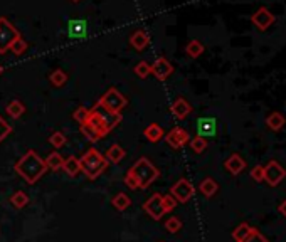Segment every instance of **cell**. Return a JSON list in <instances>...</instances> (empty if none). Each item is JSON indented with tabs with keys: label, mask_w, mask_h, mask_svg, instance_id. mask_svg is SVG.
<instances>
[{
	"label": "cell",
	"mask_w": 286,
	"mask_h": 242,
	"mask_svg": "<svg viewBox=\"0 0 286 242\" xmlns=\"http://www.w3.org/2000/svg\"><path fill=\"white\" fill-rule=\"evenodd\" d=\"M14 168H16V172L19 173L27 184H36V182L46 173V170H48L46 162L34 152V150H29V152L16 163Z\"/></svg>",
	"instance_id": "obj_1"
},
{
	"label": "cell",
	"mask_w": 286,
	"mask_h": 242,
	"mask_svg": "<svg viewBox=\"0 0 286 242\" xmlns=\"http://www.w3.org/2000/svg\"><path fill=\"white\" fill-rule=\"evenodd\" d=\"M81 170L84 172V175L90 180H94L106 170L108 167V160L101 155L96 148H90L88 152L80 158Z\"/></svg>",
	"instance_id": "obj_2"
},
{
	"label": "cell",
	"mask_w": 286,
	"mask_h": 242,
	"mask_svg": "<svg viewBox=\"0 0 286 242\" xmlns=\"http://www.w3.org/2000/svg\"><path fill=\"white\" fill-rule=\"evenodd\" d=\"M128 172H130L132 175L136 179L138 185H140V190L148 189V187L158 179V170H156V167L145 157L138 158L136 163Z\"/></svg>",
	"instance_id": "obj_3"
},
{
	"label": "cell",
	"mask_w": 286,
	"mask_h": 242,
	"mask_svg": "<svg viewBox=\"0 0 286 242\" xmlns=\"http://www.w3.org/2000/svg\"><path fill=\"white\" fill-rule=\"evenodd\" d=\"M126 104H128L126 98L116 88H110L98 101V106H101L110 113H114V115H120L126 108Z\"/></svg>",
	"instance_id": "obj_4"
},
{
	"label": "cell",
	"mask_w": 286,
	"mask_h": 242,
	"mask_svg": "<svg viewBox=\"0 0 286 242\" xmlns=\"http://www.w3.org/2000/svg\"><path fill=\"white\" fill-rule=\"evenodd\" d=\"M19 30L8 22L6 17H0V54H6L12 42L19 37Z\"/></svg>",
	"instance_id": "obj_5"
},
{
	"label": "cell",
	"mask_w": 286,
	"mask_h": 242,
	"mask_svg": "<svg viewBox=\"0 0 286 242\" xmlns=\"http://www.w3.org/2000/svg\"><path fill=\"white\" fill-rule=\"evenodd\" d=\"M143 211L148 214V216L154 219V221H160V219L165 216L162 195H160V194H154L150 199H146L145 204H143Z\"/></svg>",
	"instance_id": "obj_6"
},
{
	"label": "cell",
	"mask_w": 286,
	"mask_h": 242,
	"mask_svg": "<svg viewBox=\"0 0 286 242\" xmlns=\"http://www.w3.org/2000/svg\"><path fill=\"white\" fill-rule=\"evenodd\" d=\"M284 177H286V170L278 162H274V160H271V162L264 167V180L271 187L280 185L281 182L284 180Z\"/></svg>",
	"instance_id": "obj_7"
},
{
	"label": "cell",
	"mask_w": 286,
	"mask_h": 242,
	"mask_svg": "<svg viewBox=\"0 0 286 242\" xmlns=\"http://www.w3.org/2000/svg\"><path fill=\"white\" fill-rule=\"evenodd\" d=\"M165 141L168 143V147H172L174 150H178L190 141V135H188V131L184 130V128L175 126L165 135Z\"/></svg>",
	"instance_id": "obj_8"
},
{
	"label": "cell",
	"mask_w": 286,
	"mask_h": 242,
	"mask_svg": "<svg viewBox=\"0 0 286 242\" xmlns=\"http://www.w3.org/2000/svg\"><path fill=\"white\" fill-rule=\"evenodd\" d=\"M170 195H172L177 202L186 204V202L190 200V197L194 195V187H192V184L188 180L180 179L177 184L172 187V189H170Z\"/></svg>",
	"instance_id": "obj_9"
},
{
	"label": "cell",
	"mask_w": 286,
	"mask_h": 242,
	"mask_svg": "<svg viewBox=\"0 0 286 242\" xmlns=\"http://www.w3.org/2000/svg\"><path fill=\"white\" fill-rule=\"evenodd\" d=\"M82 125L90 126L91 130L94 131V133H98V136H100V138H104V136L110 133V131L106 130V126H104V121H103V118H101L100 111H98V109H96V108L90 109V113H88V118H86V121L82 123Z\"/></svg>",
	"instance_id": "obj_10"
},
{
	"label": "cell",
	"mask_w": 286,
	"mask_h": 242,
	"mask_svg": "<svg viewBox=\"0 0 286 242\" xmlns=\"http://www.w3.org/2000/svg\"><path fill=\"white\" fill-rule=\"evenodd\" d=\"M251 20H252V24H254L260 30H266L268 27H270L274 22V15L270 10H268L266 7H261V8H258L254 13H252Z\"/></svg>",
	"instance_id": "obj_11"
},
{
	"label": "cell",
	"mask_w": 286,
	"mask_h": 242,
	"mask_svg": "<svg viewBox=\"0 0 286 242\" xmlns=\"http://www.w3.org/2000/svg\"><path fill=\"white\" fill-rule=\"evenodd\" d=\"M174 72V67L165 57H158L152 64V74H154L158 81H165Z\"/></svg>",
	"instance_id": "obj_12"
},
{
	"label": "cell",
	"mask_w": 286,
	"mask_h": 242,
	"mask_svg": "<svg viewBox=\"0 0 286 242\" xmlns=\"http://www.w3.org/2000/svg\"><path fill=\"white\" fill-rule=\"evenodd\" d=\"M197 136L207 138V136H216L218 133V121L214 118H199L197 120Z\"/></svg>",
	"instance_id": "obj_13"
},
{
	"label": "cell",
	"mask_w": 286,
	"mask_h": 242,
	"mask_svg": "<svg viewBox=\"0 0 286 242\" xmlns=\"http://www.w3.org/2000/svg\"><path fill=\"white\" fill-rule=\"evenodd\" d=\"M88 34V24L86 20L81 19H71L68 22V35L71 39H82Z\"/></svg>",
	"instance_id": "obj_14"
},
{
	"label": "cell",
	"mask_w": 286,
	"mask_h": 242,
	"mask_svg": "<svg viewBox=\"0 0 286 242\" xmlns=\"http://www.w3.org/2000/svg\"><path fill=\"white\" fill-rule=\"evenodd\" d=\"M224 167H226V170L230 173V175H239V173L246 168V162H244V158L241 157V155L232 153L228 160H226Z\"/></svg>",
	"instance_id": "obj_15"
},
{
	"label": "cell",
	"mask_w": 286,
	"mask_h": 242,
	"mask_svg": "<svg viewBox=\"0 0 286 242\" xmlns=\"http://www.w3.org/2000/svg\"><path fill=\"white\" fill-rule=\"evenodd\" d=\"M170 111H172V115L177 118V120H184V118H187L192 113V106L184 98H177L172 103V108H170Z\"/></svg>",
	"instance_id": "obj_16"
},
{
	"label": "cell",
	"mask_w": 286,
	"mask_h": 242,
	"mask_svg": "<svg viewBox=\"0 0 286 242\" xmlns=\"http://www.w3.org/2000/svg\"><path fill=\"white\" fill-rule=\"evenodd\" d=\"M150 44V37L146 35V32L145 30H135L132 34V37H130V45L133 49H136V51H143V49L146 47V45Z\"/></svg>",
	"instance_id": "obj_17"
},
{
	"label": "cell",
	"mask_w": 286,
	"mask_h": 242,
	"mask_svg": "<svg viewBox=\"0 0 286 242\" xmlns=\"http://www.w3.org/2000/svg\"><path fill=\"white\" fill-rule=\"evenodd\" d=\"M94 108H96V109H98V111H100V115H101V118H103V121H104V126H106V130H108V131H112L113 128L116 126L120 121H122V115H114V113H110V111H106V109H103L101 106H98V104H96Z\"/></svg>",
	"instance_id": "obj_18"
},
{
	"label": "cell",
	"mask_w": 286,
	"mask_h": 242,
	"mask_svg": "<svg viewBox=\"0 0 286 242\" xmlns=\"http://www.w3.org/2000/svg\"><path fill=\"white\" fill-rule=\"evenodd\" d=\"M199 190H200V194L204 195V197L210 199V197H214V195L218 194L219 185H218V182H216L214 179H204L200 182Z\"/></svg>",
	"instance_id": "obj_19"
},
{
	"label": "cell",
	"mask_w": 286,
	"mask_h": 242,
	"mask_svg": "<svg viewBox=\"0 0 286 242\" xmlns=\"http://www.w3.org/2000/svg\"><path fill=\"white\" fill-rule=\"evenodd\" d=\"M124 155H126V152L120 147L118 143H113L112 147H110L108 150H106V155H104V158L108 160V163L112 162V163H120L122 160L124 158Z\"/></svg>",
	"instance_id": "obj_20"
},
{
	"label": "cell",
	"mask_w": 286,
	"mask_h": 242,
	"mask_svg": "<svg viewBox=\"0 0 286 242\" xmlns=\"http://www.w3.org/2000/svg\"><path fill=\"white\" fill-rule=\"evenodd\" d=\"M62 170L68 173L69 177H76L78 173L81 172V163H80V158L76 157H69L64 160L62 163Z\"/></svg>",
	"instance_id": "obj_21"
},
{
	"label": "cell",
	"mask_w": 286,
	"mask_h": 242,
	"mask_svg": "<svg viewBox=\"0 0 286 242\" xmlns=\"http://www.w3.org/2000/svg\"><path fill=\"white\" fill-rule=\"evenodd\" d=\"M6 111H7V115L10 118L17 120V118H20L26 113V106H24V103L19 101V99H14V101H10L7 104Z\"/></svg>",
	"instance_id": "obj_22"
},
{
	"label": "cell",
	"mask_w": 286,
	"mask_h": 242,
	"mask_svg": "<svg viewBox=\"0 0 286 242\" xmlns=\"http://www.w3.org/2000/svg\"><path fill=\"white\" fill-rule=\"evenodd\" d=\"M266 125H268V128H271L273 131H280L281 128L286 125V120H284V116L281 115V113L274 111V113H271V115L266 118Z\"/></svg>",
	"instance_id": "obj_23"
},
{
	"label": "cell",
	"mask_w": 286,
	"mask_h": 242,
	"mask_svg": "<svg viewBox=\"0 0 286 242\" xmlns=\"http://www.w3.org/2000/svg\"><path fill=\"white\" fill-rule=\"evenodd\" d=\"M252 229H254V227H251V226H249V224H246V222L239 224L236 229L232 231V239L236 241V242H242L244 239H248L249 234L252 232Z\"/></svg>",
	"instance_id": "obj_24"
},
{
	"label": "cell",
	"mask_w": 286,
	"mask_h": 242,
	"mask_svg": "<svg viewBox=\"0 0 286 242\" xmlns=\"http://www.w3.org/2000/svg\"><path fill=\"white\" fill-rule=\"evenodd\" d=\"M164 130H162V126H158V125H150V126H146L145 128V136H146V140L152 141V143H156V141H160L164 138Z\"/></svg>",
	"instance_id": "obj_25"
},
{
	"label": "cell",
	"mask_w": 286,
	"mask_h": 242,
	"mask_svg": "<svg viewBox=\"0 0 286 242\" xmlns=\"http://www.w3.org/2000/svg\"><path fill=\"white\" fill-rule=\"evenodd\" d=\"M44 162H46V167H48V168H50V170H54V172H58V170H61V168H62L64 158L61 157V153L52 152V153L48 155V158H46Z\"/></svg>",
	"instance_id": "obj_26"
},
{
	"label": "cell",
	"mask_w": 286,
	"mask_h": 242,
	"mask_svg": "<svg viewBox=\"0 0 286 242\" xmlns=\"http://www.w3.org/2000/svg\"><path fill=\"white\" fill-rule=\"evenodd\" d=\"M112 204H113V207L116 209V211H122L123 212V211H126V209L132 205V199L128 197L126 194H123V192H122V194L114 195L113 200H112Z\"/></svg>",
	"instance_id": "obj_27"
},
{
	"label": "cell",
	"mask_w": 286,
	"mask_h": 242,
	"mask_svg": "<svg viewBox=\"0 0 286 242\" xmlns=\"http://www.w3.org/2000/svg\"><path fill=\"white\" fill-rule=\"evenodd\" d=\"M186 52H187V56L188 57H192V59H197L200 56V54H204V45H202L200 40H190L187 45H186Z\"/></svg>",
	"instance_id": "obj_28"
},
{
	"label": "cell",
	"mask_w": 286,
	"mask_h": 242,
	"mask_svg": "<svg viewBox=\"0 0 286 242\" xmlns=\"http://www.w3.org/2000/svg\"><path fill=\"white\" fill-rule=\"evenodd\" d=\"M49 81H50V84H52V86H56V88H61V86L66 84L68 74L62 69H56V71L52 72V74L49 76Z\"/></svg>",
	"instance_id": "obj_29"
},
{
	"label": "cell",
	"mask_w": 286,
	"mask_h": 242,
	"mask_svg": "<svg viewBox=\"0 0 286 242\" xmlns=\"http://www.w3.org/2000/svg\"><path fill=\"white\" fill-rule=\"evenodd\" d=\"M10 204L16 209H24L27 204H29V197L24 194V192H16V194L10 197Z\"/></svg>",
	"instance_id": "obj_30"
},
{
	"label": "cell",
	"mask_w": 286,
	"mask_h": 242,
	"mask_svg": "<svg viewBox=\"0 0 286 242\" xmlns=\"http://www.w3.org/2000/svg\"><path fill=\"white\" fill-rule=\"evenodd\" d=\"M26 49H27V42L24 40V37H22V35H19V37H17V39L12 42V45H10V49H8V51H10L12 54H16V56H20V54L24 52Z\"/></svg>",
	"instance_id": "obj_31"
},
{
	"label": "cell",
	"mask_w": 286,
	"mask_h": 242,
	"mask_svg": "<svg viewBox=\"0 0 286 242\" xmlns=\"http://www.w3.org/2000/svg\"><path fill=\"white\" fill-rule=\"evenodd\" d=\"M135 74L138 77H146V76H150L152 74V64H148L146 61H140L135 66Z\"/></svg>",
	"instance_id": "obj_32"
},
{
	"label": "cell",
	"mask_w": 286,
	"mask_h": 242,
	"mask_svg": "<svg viewBox=\"0 0 286 242\" xmlns=\"http://www.w3.org/2000/svg\"><path fill=\"white\" fill-rule=\"evenodd\" d=\"M190 148L196 153H204V150L207 148V140L202 138V136H196V138L190 140Z\"/></svg>",
	"instance_id": "obj_33"
},
{
	"label": "cell",
	"mask_w": 286,
	"mask_h": 242,
	"mask_svg": "<svg viewBox=\"0 0 286 242\" xmlns=\"http://www.w3.org/2000/svg\"><path fill=\"white\" fill-rule=\"evenodd\" d=\"M49 143L52 145L54 148H61L66 145V136H64L61 131H56V133H52L49 136Z\"/></svg>",
	"instance_id": "obj_34"
},
{
	"label": "cell",
	"mask_w": 286,
	"mask_h": 242,
	"mask_svg": "<svg viewBox=\"0 0 286 242\" xmlns=\"http://www.w3.org/2000/svg\"><path fill=\"white\" fill-rule=\"evenodd\" d=\"M165 229H167L168 232H172V234H175V232H178L182 229V222L180 219L177 217H170L165 221Z\"/></svg>",
	"instance_id": "obj_35"
},
{
	"label": "cell",
	"mask_w": 286,
	"mask_h": 242,
	"mask_svg": "<svg viewBox=\"0 0 286 242\" xmlns=\"http://www.w3.org/2000/svg\"><path fill=\"white\" fill-rule=\"evenodd\" d=\"M88 113H90V109L84 108V106H80L74 113H72V118H74V121H78L80 125H82V123L86 121V118H88Z\"/></svg>",
	"instance_id": "obj_36"
},
{
	"label": "cell",
	"mask_w": 286,
	"mask_h": 242,
	"mask_svg": "<svg viewBox=\"0 0 286 242\" xmlns=\"http://www.w3.org/2000/svg\"><path fill=\"white\" fill-rule=\"evenodd\" d=\"M162 202H164V209H165V214H167V212H172L174 211V209L175 207H177V200H175L174 197H172V195H164V197H162Z\"/></svg>",
	"instance_id": "obj_37"
},
{
	"label": "cell",
	"mask_w": 286,
	"mask_h": 242,
	"mask_svg": "<svg viewBox=\"0 0 286 242\" xmlns=\"http://www.w3.org/2000/svg\"><path fill=\"white\" fill-rule=\"evenodd\" d=\"M10 131H12V126L8 125L2 116H0V143H2V141L10 135Z\"/></svg>",
	"instance_id": "obj_38"
},
{
	"label": "cell",
	"mask_w": 286,
	"mask_h": 242,
	"mask_svg": "<svg viewBox=\"0 0 286 242\" xmlns=\"http://www.w3.org/2000/svg\"><path fill=\"white\" fill-rule=\"evenodd\" d=\"M242 242H270V241H268L258 229H252V232L249 234L248 239H244Z\"/></svg>",
	"instance_id": "obj_39"
},
{
	"label": "cell",
	"mask_w": 286,
	"mask_h": 242,
	"mask_svg": "<svg viewBox=\"0 0 286 242\" xmlns=\"http://www.w3.org/2000/svg\"><path fill=\"white\" fill-rule=\"evenodd\" d=\"M80 130H81V133L84 135L86 138L90 140V141H98V140H101L100 136H98V133H94V131L91 130L90 126H86V125H81V126H80Z\"/></svg>",
	"instance_id": "obj_40"
},
{
	"label": "cell",
	"mask_w": 286,
	"mask_h": 242,
	"mask_svg": "<svg viewBox=\"0 0 286 242\" xmlns=\"http://www.w3.org/2000/svg\"><path fill=\"white\" fill-rule=\"evenodd\" d=\"M251 179L254 182H262L264 180V167L261 165H256L254 168L251 170Z\"/></svg>",
	"instance_id": "obj_41"
},
{
	"label": "cell",
	"mask_w": 286,
	"mask_h": 242,
	"mask_svg": "<svg viewBox=\"0 0 286 242\" xmlns=\"http://www.w3.org/2000/svg\"><path fill=\"white\" fill-rule=\"evenodd\" d=\"M124 185H126L128 189H132V190H140V185H138L136 179L132 175L130 172H126V175H124Z\"/></svg>",
	"instance_id": "obj_42"
},
{
	"label": "cell",
	"mask_w": 286,
	"mask_h": 242,
	"mask_svg": "<svg viewBox=\"0 0 286 242\" xmlns=\"http://www.w3.org/2000/svg\"><path fill=\"white\" fill-rule=\"evenodd\" d=\"M280 212H281V216H284L286 217V200H283V202L280 204Z\"/></svg>",
	"instance_id": "obj_43"
},
{
	"label": "cell",
	"mask_w": 286,
	"mask_h": 242,
	"mask_svg": "<svg viewBox=\"0 0 286 242\" xmlns=\"http://www.w3.org/2000/svg\"><path fill=\"white\" fill-rule=\"evenodd\" d=\"M71 2H74V3H78V2H81V0H71Z\"/></svg>",
	"instance_id": "obj_44"
},
{
	"label": "cell",
	"mask_w": 286,
	"mask_h": 242,
	"mask_svg": "<svg viewBox=\"0 0 286 242\" xmlns=\"http://www.w3.org/2000/svg\"><path fill=\"white\" fill-rule=\"evenodd\" d=\"M2 72H4V67H2V66H0V74H2Z\"/></svg>",
	"instance_id": "obj_45"
}]
</instances>
